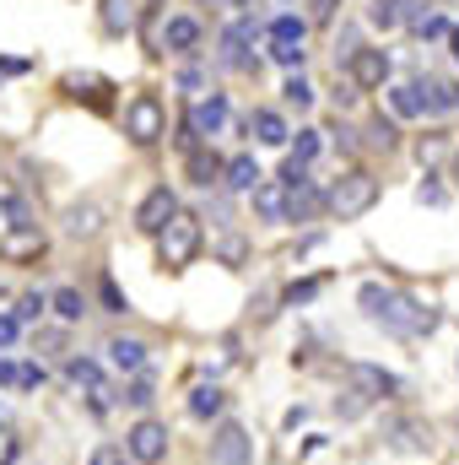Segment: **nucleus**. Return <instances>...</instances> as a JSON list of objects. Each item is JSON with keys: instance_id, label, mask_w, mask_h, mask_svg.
<instances>
[{"instance_id": "f257e3e1", "label": "nucleus", "mask_w": 459, "mask_h": 465, "mask_svg": "<svg viewBox=\"0 0 459 465\" xmlns=\"http://www.w3.org/2000/svg\"><path fill=\"white\" fill-rule=\"evenodd\" d=\"M362 309H367L378 325H389L395 336H433V331H438V309H427V303H416V298H405V292H389V287H378V282L362 287Z\"/></svg>"}, {"instance_id": "f03ea898", "label": "nucleus", "mask_w": 459, "mask_h": 465, "mask_svg": "<svg viewBox=\"0 0 459 465\" xmlns=\"http://www.w3.org/2000/svg\"><path fill=\"white\" fill-rule=\"evenodd\" d=\"M195 254H200V217H195V212H173V217L157 228V260H162L168 271H184Z\"/></svg>"}, {"instance_id": "7ed1b4c3", "label": "nucleus", "mask_w": 459, "mask_h": 465, "mask_svg": "<svg viewBox=\"0 0 459 465\" xmlns=\"http://www.w3.org/2000/svg\"><path fill=\"white\" fill-rule=\"evenodd\" d=\"M325 206H330L341 223H356V217H367V212L378 206V179H373L367 168H351V173H341V179L330 184Z\"/></svg>"}, {"instance_id": "20e7f679", "label": "nucleus", "mask_w": 459, "mask_h": 465, "mask_svg": "<svg viewBox=\"0 0 459 465\" xmlns=\"http://www.w3.org/2000/svg\"><path fill=\"white\" fill-rule=\"evenodd\" d=\"M124 135H130L135 146H157V141L168 135V114H162V98H157V93H135V98L124 104Z\"/></svg>"}, {"instance_id": "39448f33", "label": "nucleus", "mask_w": 459, "mask_h": 465, "mask_svg": "<svg viewBox=\"0 0 459 465\" xmlns=\"http://www.w3.org/2000/svg\"><path fill=\"white\" fill-rule=\"evenodd\" d=\"M124 450H130V460L135 465H162L168 460V428L151 422V417H141V422L124 433Z\"/></svg>"}, {"instance_id": "423d86ee", "label": "nucleus", "mask_w": 459, "mask_h": 465, "mask_svg": "<svg viewBox=\"0 0 459 465\" xmlns=\"http://www.w3.org/2000/svg\"><path fill=\"white\" fill-rule=\"evenodd\" d=\"M222 124H228V98H222V93L200 98V104L190 109V124H184V146H195L200 135H217Z\"/></svg>"}, {"instance_id": "0eeeda50", "label": "nucleus", "mask_w": 459, "mask_h": 465, "mask_svg": "<svg viewBox=\"0 0 459 465\" xmlns=\"http://www.w3.org/2000/svg\"><path fill=\"white\" fill-rule=\"evenodd\" d=\"M411 93H416L422 114H459V82H438V76H422V82H411Z\"/></svg>"}, {"instance_id": "6e6552de", "label": "nucleus", "mask_w": 459, "mask_h": 465, "mask_svg": "<svg viewBox=\"0 0 459 465\" xmlns=\"http://www.w3.org/2000/svg\"><path fill=\"white\" fill-rule=\"evenodd\" d=\"M249 460H254V450H249L243 422H222L217 439H211V465H249Z\"/></svg>"}, {"instance_id": "1a4fd4ad", "label": "nucleus", "mask_w": 459, "mask_h": 465, "mask_svg": "<svg viewBox=\"0 0 459 465\" xmlns=\"http://www.w3.org/2000/svg\"><path fill=\"white\" fill-rule=\"evenodd\" d=\"M351 82H356L362 93L384 87V82H389V49H351Z\"/></svg>"}, {"instance_id": "9d476101", "label": "nucleus", "mask_w": 459, "mask_h": 465, "mask_svg": "<svg viewBox=\"0 0 459 465\" xmlns=\"http://www.w3.org/2000/svg\"><path fill=\"white\" fill-rule=\"evenodd\" d=\"M400 384H395V373H384V368H373V362H351V395H362V401H384V395H395Z\"/></svg>"}, {"instance_id": "9b49d317", "label": "nucleus", "mask_w": 459, "mask_h": 465, "mask_svg": "<svg viewBox=\"0 0 459 465\" xmlns=\"http://www.w3.org/2000/svg\"><path fill=\"white\" fill-rule=\"evenodd\" d=\"M173 212H179L173 190H168V184H157V190L141 201V212H135V228H141V232H157L162 223H168V217H173Z\"/></svg>"}, {"instance_id": "f8f14e48", "label": "nucleus", "mask_w": 459, "mask_h": 465, "mask_svg": "<svg viewBox=\"0 0 459 465\" xmlns=\"http://www.w3.org/2000/svg\"><path fill=\"white\" fill-rule=\"evenodd\" d=\"M249 44H254V22L243 16V22H232L228 33H222V65L249 71V65H254V60H249Z\"/></svg>"}, {"instance_id": "ddd939ff", "label": "nucleus", "mask_w": 459, "mask_h": 465, "mask_svg": "<svg viewBox=\"0 0 459 465\" xmlns=\"http://www.w3.org/2000/svg\"><path fill=\"white\" fill-rule=\"evenodd\" d=\"M319 206H325V195H319L308 179L287 184V217H292V223H308V217H319Z\"/></svg>"}, {"instance_id": "4468645a", "label": "nucleus", "mask_w": 459, "mask_h": 465, "mask_svg": "<svg viewBox=\"0 0 459 465\" xmlns=\"http://www.w3.org/2000/svg\"><path fill=\"white\" fill-rule=\"evenodd\" d=\"M162 44H168L173 54H190V49L200 44V22H195V16H168V27H162Z\"/></svg>"}, {"instance_id": "2eb2a0df", "label": "nucleus", "mask_w": 459, "mask_h": 465, "mask_svg": "<svg viewBox=\"0 0 459 465\" xmlns=\"http://www.w3.org/2000/svg\"><path fill=\"white\" fill-rule=\"evenodd\" d=\"M109 362H114L119 373H141V368H146V341L114 336V341H109Z\"/></svg>"}, {"instance_id": "dca6fc26", "label": "nucleus", "mask_w": 459, "mask_h": 465, "mask_svg": "<svg viewBox=\"0 0 459 465\" xmlns=\"http://www.w3.org/2000/svg\"><path fill=\"white\" fill-rule=\"evenodd\" d=\"M249 130H254V141H259V146H287V135H292V130H287V119L276 114V109H259V114L249 119Z\"/></svg>"}, {"instance_id": "f3484780", "label": "nucleus", "mask_w": 459, "mask_h": 465, "mask_svg": "<svg viewBox=\"0 0 459 465\" xmlns=\"http://www.w3.org/2000/svg\"><path fill=\"white\" fill-rule=\"evenodd\" d=\"M249 195H254V212H259L265 223H287V190H281V184H254Z\"/></svg>"}, {"instance_id": "a211bd4d", "label": "nucleus", "mask_w": 459, "mask_h": 465, "mask_svg": "<svg viewBox=\"0 0 459 465\" xmlns=\"http://www.w3.org/2000/svg\"><path fill=\"white\" fill-rule=\"evenodd\" d=\"M389 444H395L400 455H422V450L433 444V428H427V422H395Z\"/></svg>"}, {"instance_id": "6ab92c4d", "label": "nucleus", "mask_w": 459, "mask_h": 465, "mask_svg": "<svg viewBox=\"0 0 459 465\" xmlns=\"http://www.w3.org/2000/svg\"><path fill=\"white\" fill-rule=\"evenodd\" d=\"M65 379H71L76 390H87V395L109 390V384H103V368H98V362H87V357H71V362H65Z\"/></svg>"}, {"instance_id": "aec40b11", "label": "nucleus", "mask_w": 459, "mask_h": 465, "mask_svg": "<svg viewBox=\"0 0 459 465\" xmlns=\"http://www.w3.org/2000/svg\"><path fill=\"white\" fill-rule=\"evenodd\" d=\"M98 228H103V206H98V201L71 206V217H65V232H71V238H93Z\"/></svg>"}, {"instance_id": "412c9836", "label": "nucleus", "mask_w": 459, "mask_h": 465, "mask_svg": "<svg viewBox=\"0 0 459 465\" xmlns=\"http://www.w3.org/2000/svg\"><path fill=\"white\" fill-rule=\"evenodd\" d=\"M0 249H5L11 260H38V254H44V232H38V228H33V232H5V238H0Z\"/></svg>"}, {"instance_id": "4be33fe9", "label": "nucleus", "mask_w": 459, "mask_h": 465, "mask_svg": "<svg viewBox=\"0 0 459 465\" xmlns=\"http://www.w3.org/2000/svg\"><path fill=\"white\" fill-rule=\"evenodd\" d=\"M222 173H228V190H254V184L265 179V173H259V163H254L249 152H243V157H232Z\"/></svg>"}, {"instance_id": "5701e85b", "label": "nucleus", "mask_w": 459, "mask_h": 465, "mask_svg": "<svg viewBox=\"0 0 459 465\" xmlns=\"http://www.w3.org/2000/svg\"><path fill=\"white\" fill-rule=\"evenodd\" d=\"M49 309H54V314H60V320H65V325H76V320H82V314H87V298H82V292H76V287H60V292H54V298H49Z\"/></svg>"}, {"instance_id": "b1692460", "label": "nucleus", "mask_w": 459, "mask_h": 465, "mask_svg": "<svg viewBox=\"0 0 459 465\" xmlns=\"http://www.w3.org/2000/svg\"><path fill=\"white\" fill-rule=\"evenodd\" d=\"M367 22L384 27V33L400 27V22H405V0H373V5H367Z\"/></svg>"}, {"instance_id": "393cba45", "label": "nucleus", "mask_w": 459, "mask_h": 465, "mask_svg": "<svg viewBox=\"0 0 459 465\" xmlns=\"http://www.w3.org/2000/svg\"><path fill=\"white\" fill-rule=\"evenodd\" d=\"M303 16H292V11H281L276 22H270V44H303Z\"/></svg>"}, {"instance_id": "a878e982", "label": "nucleus", "mask_w": 459, "mask_h": 465, "mask_svg": "<svg viewBox=\"0 0 459 465\" xmlns=\"http://www.w3.org/2000/svg\"><path fill=\"white\" fill-rule=\"evenodd\" d=\"M222 406H228V395H222L217 384H200V390L190 395V411H195V417H217Z\"/></svg>"}, {"instance_id": "bb28decb", "label": "nucleus", "mask_w": 459, "mask_h": 465, "mask_svg": "<svg viewBox=\"0 0 459 465\" xmlns=\"http://www.w3.org/2000/svg\"><path fill=\"white\" fill-rule=\"evenodd\" d=\"M190 173H195V184H217L222 179V163L211 152H190Z\"/></svg>"}, {"instance_id": "cd10ccee", "label": "nucleus", "mask_w": 459, "mask_h": 465, "mask_svg": "<svg viewBox=\"0 0 459 465\" xmlns=\"http://www.w3.org/2000/svg\"><path fill=\"white\" fill-rule=\"evenodd\" d=\"M103 27H109V33H130V27H135V11H130L124 0H103Z\"/></svg>"}, {"instance_id": "c85d7f7f", "label": "nucleus", "mask_w": 459, "mask_h": 465, "mask_svg": "<svg viewBox=\"0 0 459 465\" xmlns=\"http://www.w3.org/2000/svg\"><path fill=\"white\" fill-rule=\"evenodd\" d=\"M319 157V130H298V146H292V157L287 163H298V168H308Z\"/></svg>"}, {"instance_id": "c756f323", "label": "nucleus", "mask_w": 459, "mask_h": 465, "mask_svg": "<svg viewBox=\"0 0 459 465\" xmlns=\"http://www.w3.org/2000/svg\"><path fill=\"white\" fill-rule=\"evenodd\" d=\"M44 309H49V298H44V292H22L11 320H16V325H22V320H44Z\"/></svg>"}, {"instance_id": "7c9ffc66", "label": "nucleus", "mask_w": 459, "mask_h": 465, "mask_svg": "<svg viewBox=\"0 0 459 465\" xmlns=\"http://www.w3.org/2000/svg\"><path fill=\"white\" fill-rule=\"evenodd\" d=\"M389 109H395L400 119H416V114H422V104H416V93H411V87H389Z\"/></svg>"}, {"instance_id": "2f4dec72", "label": "nucleus", "mask_w": 459, "mask_h": 465, "mask_svg": "<svg viewBox=\"0 0 459 465\" xmlns=\"http://www.w3.org/2000/svg\"><path fill=\"white\" fill-rule=\"evenodd\" d=\"M270 60L281 71H303V44H270Z\"/></svg>"}, {"instance_id": "473e14b6", "label": "nucleus", "mask_w": 459, "mask_h": 465, "mask_svg": "<svg viewBox=\"0 0 459 465\" xmlns=\"http://www.w3.org/2000/svg\"><path fill=\"white\" fill-rule=\"evenodd\" d=\"M281 93H287V104H298V109H308V104H314V87H308L298 71L287 76V87H281Z\"/></svg>"}, {"instance_id": "72a5a7b5", "label": "nucleus", "mask_w": 459, "mask_h": 465, "mask_svg": "<svg viewBox=\"0 0 459 465\" xmlns=\"http://www.w3.org/2000/svg\"><path fill=\"white\" fill-rule=\"evenodd\" d=\"M124 401H130V406H141V411H146V406H151V401H157V390H151V384H146V379H135V384H130V390H124Z\"/></svg>"}, {"instance_id": "f704fd0d", "label": "nucleus", "mask_w": 459, "mask_h": 465, "mask_svg": "<svg viewBox=\"0 0 459 465\" xmlns=\"http://www.w3.org/2000/svg\"><path fill=\"white\" fill-rule=\"evenodd\" d=\"M319 287H325V282H292V287H287L281 298H287V303H308V298H314Z\"/></svg>"}, {"instance_id": "c9c22d12", "label": "nucleus", "mask_w": 459, "mask_h": 465, "mask_svg": "<svg viewBox=\"0 0 459 465\" xmlns=\"http://www.w3.org/2000/svg\"><path fill=\"white\" fill-rule=\"evenodd\" d=\"M416 157H422V163H438V157H444V135H422Z\"/></svg>"}, {"instance_id": "e433bc0d", "label": "nucleus", "mask_w": 459, "mask_h": 465, "mask_svg": "<svg viewBox=\"0 0 459 465\" xmlns=\"http://www.w3.org/2000/svg\"><path fill=\"white\" fill-rule=\"evenodd\" d=\"M38 384H44V368L22 362V373H16V390H38Z\"/></svg>"}, {"instance_id": "4c0bfd02", "label": "nucleus", "mask_w": 459, "mask_h": 465, "mask_svg": "<svg viewBox=\"0 0 459 465\" xmlns=\"http://www.w3.org/2000/svg\"><path fill=\"white\" fill-rule=\"evenodd\" d=\"M373 146H384V152L395 146V124H389V119H378V124H373Z\"/></svg>"}, {"instance_id": "58836bf2", "label": "nucleus", "mask_w": 459, "mask_h": 465, "mask_svg": "<svg viewBox=\"0 0 459 465\" xmlns=\"http://www.w3.org/2000/svg\"><path fill=\"white\" fill-rule=\"evenodd\" d=\"M103 303H109V314H124V309H130V303L119 298V287H114V282H103Z\"/></svg>"}, {"instance_id": "ea45409f", "label": "nucleus", "mask_w": 459, "mask_h": 465, "mask_svg": "<svg viewBox=\"0 0 459 465\" xmlns=\"http://www.w3.org/2000/svg\"><path fill=\"white\" fill-rule=\"evenodd\" d=\"M16 373H22V362H11V357H0V384H5V390H16Z\"/></svg>"}, {"instance_id": "a19ab883", "label": "nucleus", "mask_w": 459, "mask_h": 465, "mask_svg": "<svg viewBox=\"0 0 459 465\" xmlns=\"http://www.w3.org/2000/svg\"><path fill=\"white\" fill-rule=\"evenodd\" d=\"M16 331H22V325H16L11 314H0V347H11V341H16Z\"/></svg>"}, {"instance_id": "79ce46f5", "label": "nucleus", "mask_w": 459, "mask_h": 465, "mask_svg": "<svg viewBox=\"0 0 459 465\" xmlns=\"http://www.w3.org/2000/svg\"><path fill=\"white\" fill-rule=\"evenodd\" d=\"M416 195H422V206H438V201H444V190H438V184H422Z\"/></svg>"}, {"instance_id": "37998d69", "label": "nucleus", "mask_w": 459, "mask_h": 465, "mask_svg": "<svg viewBox=\"0 0 459 465\" xmlns=\"http://www.w3.org/2000/svg\"><path fill=\"white\" fill-rule=\"evenodd\" d=\"M449 49H454V60H459V27H449Z\"/></svg>"}, {"instance_id": "c03bdc74", "label": "nucleus", "mask_w": 459, "mask_h": 465, "mask_svg": "<svg viewBox=\"0 0 459 465\" xmlns=\"http://www.w3.org/2000/svg\"><path fill=\"white\" fill-rule=\"evenodd\" d=\"M0 232H5V201H0Z\"/></svg>"}, {"instance_id": "a18cd8bd", "label": "nucleus", "mask_w": 459, "mask_h": 465, "mask_svg": "<svg viewBox=\"0 0 459 465\" xmlns=\"http://www.w3.org/2000/svg\"><path fill=\"white\" fill-rule=\"evenodd\" d=\"M228 5H249V0H228Z\"/></svg>"}, {"instance_id": "49530a36", "label": "nucleus", "mask_w": 459, "mask_h": 465, "mask_svg": "<svg viewBox=\"0 0 459 465\" xmlns=\"http://www.w3.org/2000/svg\"><path fill=\"white\" fill-rule=\"evenodd\" d=\"M0 428H5V411H0Z\"/></svg>"}, {"instance_id": "de8ad7c7", "label": "nucleus", "mask_w": 459, "mask_h": 465, "mask_svg": "<svg viewBox=\"0 0 459 465\" xmlns=\"http://www.w3.org/2000/svg\"><path fill=\"white\" fill-rule=\"evenodd\" d=\"M146 5H162V0H146Z\"/></svg>"}]
</instances>
